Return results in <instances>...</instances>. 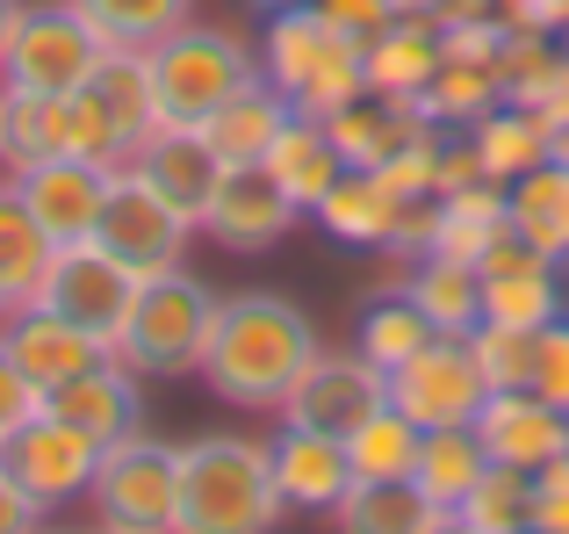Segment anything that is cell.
Wrapping results in <instances>:
<instances>
[{
    "label": "cell",
    "mask_w": 569,
    "mask_h": 534,
    "mask_svg": "<svg viewBox=\"0 0 569 534\" xmlns=\"http://www.w3.org/2000/svg\"><path fill=\"white\" fill-rule=\"evenodd\" d=\"M0 318H8V296H0Z\"/></svg>",
    "instance_id": "57"
},
{
    "label": "cell",
    "mask_w": 569,
    "mask_h": 534,
    "mask_svg": "<svg viewBox=\"0 0 569 534\" xmlns=\"http://www.w3.org/2000/svg\"><path fill=\"white\" fill-rule=\"evenodd\" d=\"M37 534H72V527H37Z\"/></svg>",
    "instance_id": "54"
},
{
    "label": "cell",
    "mask_w": 569,
    "mask_h": 534,
    "mask_svg": "<svg viewBox=\"0 0 569 534\" xmlns=\"http://www.w3.org/2000/svg\"><path fill=\"white\" fill-rule=\"evenodd\" d=\"M144 58H152V87H159V123H181V130H194L209 109H223L238 87L260 80V51H246L231 29L181 22Z\"/></svg>",
    "instance_id": "5"
},
{
    "label": "cell",
    "mask_w": 569,
    "mask_h": 534,
    "mask_svg": "<svg viewBox=\"0 0 569 534\" xmlns=\"http://www.w3.org/2000/svg\"><path fill=\"white\" fill-rule=\"evenodd\" d=\"M476 281H483V318H498V325L562 318V260L533 254L519 231H505V239L476 260Z\"/></svg>",
    "instance_id": "13"
},
{
    "label": "cell",
    "mask_w": 569,
    "mask_h": 534,
    "mask_svg": "<svg viewBox=\"0 0 569 534\" xmlns=\"http://www.w3.org/2000/svg\"><path fill=\"white\" fill-rule=\"evenodd\" d=\"M209 318H217V296L188 267H167V275L138 281V304H130L123 333L109 339V354L130 376H194L209 347Z\"/></svg>",
    "instance_id": "4"
},
{
    "label": "cell",
    "mask_w": 569,
    "mask_h": 534,
    "mask_svg": "<svg viewBox=\"0 0 569 534\" xmlns=\"http://www.w3.org/2000/svg\"><path fill=\"white\" fill-rule=\"evenodd\" d=\"M37 412H43V390L22 376V368H14V354L0 347V434H14V426L37 419Z\"/></svg>",
    "instance_id": "46"
},
{
    "label": "cell",
    "mask_w": 569,
    "mask_h": 534,
    "mask_svg": "<svg viewBox=\"0 0 569 534\" xmlns=\"http://www.w3.org/2000/svg\"><path fill=\"white\" fill-rule=\"evenodd\" d=\"M274 463L267 441L246 434H202L181 448V498H173V534H274L281 521Z\"/></svg>",
    "instance_id": "2"
},
{
    "label": "cell",
    "mask_w": 569,
    "mask_h": 534,
    "mask_svg": "<svg viewBox=\"0 0 569 534\" xmlns=\"http://www.w3.org/2000/svg\"><path fill=\"white\" fill-rule=\"evenodd\" d=\"M318 354V325L289 304V296H217V318H209V347L194 376L223 397V405H246V412H281L289 383L310 368Z\"/></svg>",
    "instance_id": "1"
},
{
    "label": "cell",
    "mask_w": 569,
    "mask_h": 534,
    "mask_svg": "<svg viewBox=\"0 0 569 534\" xmlns=\"http://www.w3.org/2000/svg\"><path fill=\"white\" fill-rule=\"evenodd\" d=\"M325 130H332V145H339V159L347 167H389L397 152H411L418 138H432V116L418 109V95H361V101H347L339 116H325Z\"/></svg>",
    "instance_id": "19"
},
{
    "label": "cell",
    "mask_w": 569,
    "mask_h": 534,
    "mask_svg": "<svg viewBox=\"0 0 569 534\" xmlns=\"http://www.w3.org/2000/svg\"><path fill=\"white\" fill-rule=\"evenodd\" d=\"M339 534H432L447 521L411 477H353V492L332 506Z\"/></svg>",
    "instance_id": "25"
},
{
    "label": "cell",
    "mask_w": 569,
    "mask_h": 534,
    "mask_svg": "<svg viewBox=\"0 0 569 534\" xmlns=\"http://www.w3.org/2000/svg\"><path fill=\"white\" fill-rule=\"evenodd\" d=\"M260 8H267V14H281V8H310V0H260Z\"/></svg>",
    "instance_id": "53"
},
{
    "label": "cell",
    "mask_w": 569,
    "mask_h": 534,
    "mask_svg": "<svg viewBox=\"0 0 569 534\" xmlns=\"http://www.w3.org/2000/svg\"><path fill=\"white\" fill-rule=\"evenodd\" d=\"M101 58H109V43H101V29L72 0L22 8L8 51H0V87H22V95H80Z\"/></svg>",
    "instance_id": "6"
},
{
    "label": "cell",
    "mask_w": 569,
    "mask_h": 534,
    "mask_svg": "<svg viewBox=\"0 0 569 534\" xmlns=\"http://www.w3.org/2000/svg\"><path fill=\"white\" fill-rule=\"evenodd\" d=\"M22 210L43 225L51 246H72V239H94L101 225V196H109V167H87V159H43V167H22L8 174Z\"/></svg>",
    "instance_id": "16"
},
{
    "label": "cell",
    "mask_w": 569,
    "mask_h": 534,
    "mask_svg": "<svg viewBox=\"0 0 569 534\" xmlns=\"http://www.w3.org/2000/svg\"><path fill=\"white\" fill-rule=\"evenodd\" d=\"M562 51H569V22H562Z\"/></svg>",
    "instance_id": "56"
},
{
    "label": "cell",
    "mask_w": 569,
    "mask_h": 534,
    "mask_svg": "<svg viewBox=\"0 0 569 534\" xmlns=\"http://www.w3.org/2000/svg\"><path fill=\"white\" fill-rule=\"evenodd\" d=\"M14 22H22V0H0V51H8V37H14Z\"/></svg>",
    "instance_id": "50"
},
{
    "label": "cell",
    "mask_w": 569,
    "mask_h": 534,
    "mask_svg": "<svg viewBox=\"0 0 569 534\" xmlns=\"http://www.w3.org/2000/svg\"><path fill=\"white\" fill-rule=\"evenodd\" d=\"M498 22L505 29H556L569 22V0H498Z\"/></svg>",
    "instance_id": "47"
},
{
    "label": "cell",
    "mask_w": 569,
    "mask_h": 534,
    "mask_svg": "<svg viewBox=\"0 0 569 534\" xmlns=\"http://www.w3.org/2000/svg\"><path fill=\"white\" fill-rule=\"evenodd\" d=\"M469 145H476V167H483V181H505V188H512L519 174H533V167L548 159V123H541V109L498 101L483 123H469Z\"/></svg>",
    "instance_id": "28"
},
{
    "label": "cell",
    "mask_w": 569,
    "mask_h": 534,
    "mask_svg": "<svg viewBox=\"0 0 569 534\" xmlns=\"http://www.w3.org/2000/svg\"><path fill=\"white\" fill-rule=\"evenodd\" d=\"M37 527H43V506L8 477V469H0V534H37Z\"/></svg>",
    "instance_id": "48"
},
{
    "label": "cell",
    "mask_w": 569,
    "mask_h": 534,
    "mask_svg": "<svg viewBox=\"0 0 569 534\" xmlns=\"http://www.w3.org/2000/svg\"><path fill=\"white\" fill-rule=\"evenodd\" d=\"M505 101V80L498 66H469V58H440V72L426 80V95H418V109L432 116L440 130H469L483 123L490 109Z\"/></svg>",
    "instance_id": "34"
},
{
    "label": "cell",
    "mask_w": 569,
    "mask_h": 534,
    "mask_svg": "<svg viewBox=\"0 0 569 534\" xmlns=\"http://www.w3.org/2000/svg\"><path fill=\"white\" fill-rule=\"evenodd\" d=\"M37 304H51L58 318L87 325L94 339H116L138 304V275L94 239H72V246H51V267H43V289Z\"/></svg>",
    "instance_id": "11"
},
{
    "label": "cell",
    "mask_w": 569,
    "mask_h": 534,
    "mask_svg": "<svg viewBox=\"0 0 569 534\" xmlns=\"http://www.w3.org/2000/svg\"><path fill=\"white\" fill-rule=\"evenodd\" d=\"M0 469H8L43 513H58V506H72V498L94 492L101 441L80 434V426H66L51 405H43L37 419H22L14 434H0Z\"/></svg>",
    "instance_id": "8"
},
{
    "label": "cell",
    "mask_w": 569,
    "mask_h": 534,
    "mask_svg": "<svg viewBox=\"0 0 569 534\" xmlns=\"http://www.w3.org/2000/svg\"><path fill=\"white\" fill-rule=\"evenodd\" d=\"M310 217H318L339 246H382L389 217H397V188H389L382 174H368V167H347L332 188H325V202Z\"/></svg>",
    "instance_id": "29"
},
{
    "label": "cell",
    "mask_w": 569,
    "mask_h": 534,
    "mask_svg": "<svg viewBox=\"0 0 569 534\" xmlns=\"http://www.w3.org/2000/svg\"><path fill=\"white\" fill-rule=\"evenodd\" d=\"M368 95H426V80L440 72V22L432 14H389L361 51Z\"/></svg>",
    "instance_id": "23"
},
{
    "label": "cell",
    "mask_w": 569,
    "mask_h": 534,
    "mask_svg": "<svg viewBox=\"0 0 569 534\" xmlns=\"http://www.w3.org/2000/svg\"><path fill=\"white\" fill-rule=\"evenodd\" d=\"M490 8H498V0H490Z\"/></svg>",
    "instance_id": "59"
},
{
    "label": "cell",
    "mask_w": 569,
    "mask_h": 534,
    "mask_svg": "<svg viewBox=\"0 0 569 534\" xmlns=\"http://www.w3.org/2000/svg\"><path fill=\"white\" fill-rule=\"evenodd\" d=\"M267 463H274V492L289 513H332L339 498L353 492V455L347 441L318 434V426H289L267 441Z\"/></svg>",
    "instance_id": "17"
},
{
    "label": "cell",
    "mask_w": 569,
    "mask_h": 534,
    "mask_svg": "<svg viewBox=\"0 0 569 534\" xmlns=\"http://www.w3.org/2000/svg\"><path fill=\"white\" fill-rule=\"evenodd\" d=\"M533 339H541V325H498V318H483L469 333V354L490 390H527L533 383Z\"/></svg>",
    "instance_id": "42"
},
{
    "label": "cell",
    "mask_w": 569,
    "mask_h": 534,
    "mask_svg": "<svg viewBox=\"0 0 569 534\" xmlns=\"http://www.w3.org/2000/svg\"><path fill=\"white\" fill-rule=\"evenodd\" d=\"M0 347L14 354V368H22V376L37 383L43 397H51L58 383H72L80 368L109 362V339H94L87 325L58 318L51 304H22V310H8V318H0Z\"/></svg>",
    "instance_id": "14"
},
{
    "label": "cell",
    "mask_w": 569,
    "mask_h": 534,
    "mask_svg": "<svg viewBox=\"0 0 569 534\" xmlns=\"http://www.w3.org/2000/svg\"><path fill=\"white\" fill-rule=\"evenodd\" d=\"M533 397H548V405L569 412V318H548L541 339H533Z\"/></svg>",
    "instance_id": "43"
},
{
    "label": "cell",
    "mask_w": 569,
    "mask_h": 534,
    "mask_svg": "<svg viewBox=\"0 0 569 534\" xmlns=\"http://www.w3.org/2000/svg\"><path fill=\"white\" fill-rule=\"evenodd\" d=\"M296 217L303 210L281 196V181L267 167H223V181H217V196H209V210H202L194 231H209V239L231 246V254H267Z\"/></svg>",
    "instance_id": "15"
},
{
    "label": "cell",
    "mask_w": 569,
    "mask_h": 534,
    "mask_svg": "<svg viewBox=\"0 0 569 534\" xmlns=\"http://www.w3.org/2000/svg\"><path fill=\"white\" fill-rule=\"evenodd\" d=\"M130 167H138L144 181H152L159 196L188 217V225H202L209 196H217V181H223V159L202 145V130H181V123H159L152 138L138 145V159H130Z\"/></svg>",
    "instance_id": "20"
},
{
    "label": "cell",
    "mask_w": 569,
    "mask_h": 534,
    "mask_svg": "<svg viewBox=\"0 0 569 534\" xmlns=\"http://www.w3.org/2000/svg\"><path fill=\"white\" fill-rule=\"evenodd\" d=\"M476 441H483L490 463L548 469L556 455H569V412L533 390H490L483 412H476Z\"/></svg>",
    "instance_id": "18"
},
{
    "label": "cell",
    "mask_w": 569,
    "mask_h": 534,
    "mask_svg": "<svg viewBox=\"0 0 569 534\" xmlns=\"http://www.w3.org/2000/svg\"><path fill=\"white\" fill-rule=\"evenodd\" d=\"M556 72H562V37H556V29H505V43H498L505 101H519V109H541L548 87H556Z\"/></svg>",
    "instance_id": "39"
},
{
    "label": "cell",
    "mask_w": 569,
    "mask_h": 534,
    "mask_svg": "<svg viewBox=\"0 0 569 534\" xmlns=\"http://www.w3.org/2000/svg\"><path fill=\"white\" fill-rule=\"evenodd\" d=\"M447 0H397V14H440Z\"/></svg>",
    "instance_id": "51"
},
{
    "label": "cell",
    "mask_w": 569,
    "mask_h": 534,
    "mask_svg": "<svg viewBox=\"0 0 569 534\" xmlns=\"http://www.w3.org/2000/svg\"><path fill=\"white\" fill-rule=\"evenodd\" d=\"M260 72L281 87V101H289L296 116H339L347 101L368 95V66H361V43L339 37L332 22L318 14V0L310 8H281L267 14V37H260Z\"/></svg>",
    "instance_id": "3"
},
{
    "label": "cell",
    "mask_w": 569,
    "mask_h": 534,
    "mask_svg": "<svg viewBox=\"0 0 569 534\" xmlns=\"http://www.w3.org/2000/svg\"><path fill=\"white\" fill-rule=\"evenodd\" d=\"M267 174L281 181V196L296 202V210H318L325 202V188L347 174V159H339V145H332V130L318 123V116H289L281 123V138L267 145V159H260Z\"/></svg>",
    "instance_id": "24"
},
{
    "label": "cell",
    "mask_w": 569,
    "mask_h": 534,
    "mask_svg": "<svg viewBox=\"0 0 569 534\" xmlns=\"http://www.w3.org/2000/svg\"><path fill=\"white\" fill-rule=\"evenodd\" d=\"M490 383L483 368H476L469 339H432V347H418L403 368H389V405L403 412L411 426H476V412H483Z\"/></svg>",
    "instance_id": "12"
},
{
    "label": "cell",
    "mask_w": 569,
    "mask_h": 534,
    "mask_svg": "<svg viewBox=\"0 0 569 534\" xmlns=\"http://www.w3.org/2000/svg\"><path fill=\"white\" fill-rule=\"evenodd\" d=\"M418 441H426V426H411L397 405H382L376 419H361V426L347 434L353 477H411V463H418Z\"/></svg>",
    "instance_id": "41"
},
{
    "label": "cell",
    "mask_w": 569,
    "mask_h": 534,
    "mask_svg": "<svg viewBox=\"0 0 569 534\" xmlns=\"http://www.w3.org/2000/svg\"><path fill=\"white\" fill-rule=\"evenodd\" d=\"M455 513H461L476 534H519V527H533V469L490 463L483 477H476V492L461 498Z\"/></svg>",
    "instance_id": "40"
},
{
    "label": "cell",
    "mask_w": 569,
    "mask_h": 534,
    "mask_svg": "<svg viewBox=\"0 0 569 534\" xmlns=\"http://www.w3.org/2000/svg\"><path fill=\"white\" fill-rule=\"evenodd\" d=\"M505 225L548 260H569V167L562 159H541L533 174H519L505 188Z\"/></svg>",
    "instance_id": "26"
},
{
    "label": "cell",
    "mask_w": 569,
    "mask_h": 534,
    "mask_svg": "<svg viewBox=\"0 0 569 534\" xmlns=\"http://www.w3.org/2000/svg\"><path fill=\"white\" fill-rule=\"evenodd\" d=\"M58 159H87V167H130V138L116 130V116L101 109L94 87L58 95Z\"/></svg>",
    "instance_id": "37"
},
{
    "label": "cell",
    "mask_w": 569,
    "mask_h": 534,
    "mask_svg": "<svg viewBox=\"0 0 569 534\" xmlns=\"http://www.w3.org/2000/svg\"><path fill=\"white\" fill-rule=\"evenodd\" d=\"M188 217L173 210L167 196H159L152 181H144L138 167H116L109 174V196H101V225H94V246H109L116 260L130 267L138 281L167 275V267H181V246H188Z\"/></svg>",
    "instance_id": "9"
},
{
    "label": "cell",
    "mask_w": 569,
    "mask_h": 534,
    "mask_svg": "<svg viewBox=\"0 0 569 534\" xmlns=\"http://www.w3.org/2000/svg\"><path fill=\"white\" fill-rule=\"evenodd\" d=\"M505 181H469V188H455V196H440V231H432V254H447V260H483L490 246L505 239Z\"/></svg>",
    "instance_id": "31"
},
{
    "label": "cell",
    "mask_w": 569,
    "mask_h": 534,
    "mask_svg": "<svg viewBox=\"0 0 569 534\" xmlns=\"http://www.w3.org/2000/svg\"><path fill=\"white\" fill-rule=\"evenodd\" d=\"M94 513L101 527H130V534H173V498H181V448L152 434H123L101 448L94 469Z\"/></svg>",
    "instance_id": "7"
},
{
    "label": "cell",
    "mask_w": 569,
    "mask_h": 534,
    "mask_svg": "<svg viewBox=\"0 0 569 534\" xmlns=\"http://www.w3.org/2000/svg\"><path fill=\"white\" fill-rule=\"evenodd\" d=\"M533 527L569 534V455H556L548 469H533Z\"/></svg>",
    "instance_id": "45"
},
{
    "label": "cell",
    "mask_w": 569,
    "mask_h": 534,
    "mask_svg": "<svg viewBox=\"0 0 569 534\" xmlns=\"http://www.w3.org/2000/svg\"><path fill=\"white\" fill-rule=\"evenodd\" d=\"M519 534H541V527H519Z\"/></svg>",
    "instance_id": "58"
},
{
    "label": "cell",
    "mask_w": 569,
    "mask_h": 534,
    "mask_svg": "<svg viewBox=\"0 0 569 534\" xmlns=\"http://www.w3.org/2000/svg\"><path fill=\"white\" fill-rule=\"evenodd\" d=\"M72 8L101 29L109 51H152L159 37H173L194 14V0H72Z\"/></svg>",
    "instance_id": "35"
},
{
    "label": "cell",
    "mask_w": 569,
    "mask_h": 534,
    "mask_svg": "<svg viewBox=\"0 0 569 534\" xmlns=\"http://www.w3.org/2000/svg\"><path fill=\"white\" fill-rule=\"evenodd\" d=\"M43 267H51V239H43V225L22 210V196L8 181L0 188V296H8V310L37 304Z\"/></svg>",
    "instance_id": "33"
},
{
    "label": "cell",
    "mask_w": 569,
    "mask_h": 534,
    "mask_svg": "<svg viewBox=\"0 0 569 534\" xmlns=\"http://www.w3.org/2000/svg\"><path fill=\"white\" fill-rule=\"evenodd\" d=\"M289 116H296V109L281 101V87L260 72V80H252V87H238V95L223 101V109H209L194 130H202V145L223 159V167H260V159H267V145L281 138V123H289Z\"/></svg>",
    "instance_id": "22"
},
{
    "label": "cell",
    "mask_w": 569,
    "mask_h": 534,
    "mask_svg": "<svg viewBox=\"0 0 569 534\" xmlns=\"http://www.w3.org/2000/svg\"><path fill=\"white\" fill-rule=\"evenodd\" d=\"M58 159V95H22V87H0V167L22 174Z\"/></svg>",
    "instance_id": "36"
},
{
    "label": "cell",
    "mask_w": 569,
    "mask_h": 534,
    "mask_svg": "<svg viewBox=\"0 0 569 534\" xmlns=\"http://www.w3.org/2000/svg\"><path fill=\"white\" fill-rule=\"evenodd\" d=\"M432 231H440V196H397V217H389L382 254L418 260V254H432Z\"/></svg>",
    "instance_id": "44"
},
{
    "label": "cell",
    "mask_w": 569,
    "mask_h": 534,
    "mask_svg": "<svg viewBox=\"0 0 569 534\" xmlns=\"http://www.w3.org/2000/svg\"><path fill=\"white\" fill-rule=\"evenodd\" d=\"M138 383H144V376H130V368L109 354V362L80 368L72 383H58L43 405H51L66 426H80V434H94L101 448H109V441L138 434Z\"/></svg>",
    "instance_id": "21"
},
{
    "label": "cell",
    "mask_w": 569,
    "mask_h": 534,
    "mask_svg": "<svg viewBox=\"0 0 569 534\" xmlns=\"http://www.w3.org/2000/svg\"><path fill=\"white\" fill-rule=\"evenodd\" d=\"M403 296L432 318V333L447 339H469L483 325V281H476L469 260H447V254H418L411 275H403Z\"/></svg>",
    "instance_id": "27"
},
{
    "label": "cell",
    "mask_w": 569,
    "mask_h": 534,
    "mask_svg": "<svg viewBox=\"0 0 569 534\" xmlns=\"http://www.w3.org/2000/svg\"><path fill=\"white\" fill-rule=\"evenodd\" d=\"M490 469L483 441H476V426H432L426 441H418V463H411V484L432 498L440 513H455L461 498L476 492V477Z\"/></svg>",
    "instance_id": "30"
},
{
    "label": "cell",
    "mask_w": 569,
    "mask_h": 534,
    "mask_svg": "<svg viewBox=\"0 0 569 534\" xmlns=\"http://www.w3.org/2000/svg\"><path fill=\"white\" fill-rule=\"evenodd\" d=\"M432 534H476V527H469V521H461V513H447V521H440V527H432Z\"/></svg>",
    "instance_id": "52"
},
{
    "label": "cell",
    "mask_w": 569,
    "mask_h": 534,
    "mask_svg": "<svg viewBox=\"0 0 569 534\" xmlns=\"http://www.w3.org/2000/svg\"><path fill=\"white\" fill-rule=\"evenodd\" d=\"M101 95V109L116 116V130L130 138V159H138V145L159 130V87H152V58L144 51H109L94 66V80H87Z\"/></svg>",
    "instance_id": "32"
},
{
    "label": "cell",
    "mask_w": 569,
    "mask_h": 534,
    "mask_svg": "<svg viewBox=\"0 0 569 534\" xmlns=\"http://www.w3.org/2000/svg\"><path fill=\"white\" fill-rule=\"evenodd\" d=\"M541 123H548V159L569 167V109H541Z\"/></svg>",
    "instance_id": "49"
},
{
    "label": "cell",
    "mask_w": 569,
    "mask_h": 534,
    "mask_svg": "<svg viewBox=\"0 0 569 534\" xmlns=\"http://www.w3.org/2000/svg\"><path fill=\"white\" fill-rule=\"evenodd\" d=\"M94 534H130V527H94Z\"/></svg>",
    "instance_id": "55"
},
{
    "label": "cell",
    "mask_w": 569,
    "mask_h": 534,
    "mask_svg": "<svg viewBox=\"0 0 569 534\" xmlns=\"http://www.w3.org/2000/svg\"><path fill=\"white\" fill-rule=\"evenodd\" d=\"M389 405V376L376 362H368L361 347H318L310 354V368L289 383V397H281V419L289 426H318V434L347 441L361 419H376Z\"/></svg>",
    "instance_id": "10"
},
{
    "label": "cell",
    "mask_w": 569,
    "mask_h": 534,
    "mask_svg": "<svg viewBox=\"0 0 569 534\" xmlns=\"http://www.w3.org/2000/svg\"><path fill=\"white\" fill-rule=\"evenodd\" d=\"M432 339H440V333H432V318L397 289V296H376V304L361 310V333H353V347H361L368 362L389 376V368H403L418 347H432Z\"/></svg>",
    "instance_id": "38"
}]
</instances>
